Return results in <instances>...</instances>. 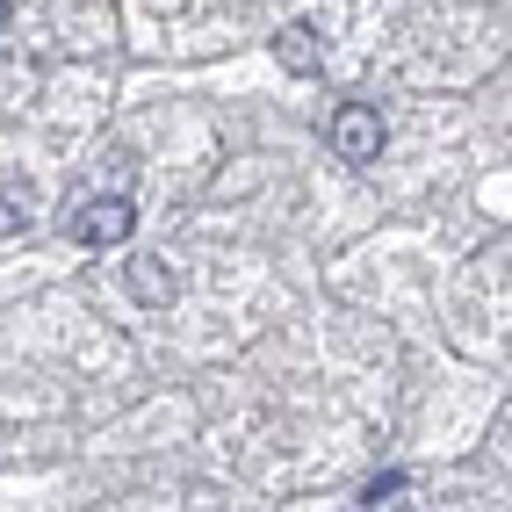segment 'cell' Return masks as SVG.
Returning a JSON list of instances; mask_svg holds the SVG:
<instances>
[{"mask_svg":"<svg viewBox=\"0 0 512 512\" xmlns=\"http://www.w3.org/2000/svg\"><path fill=\"white\" fill-rule=\"evenodd\" d=\"M332 152L347 166H375L383 159V116H375L368 101H339L332 109Z\"/></svg>","mask_w":512,"mask_h":512,"instance_id":"cell-1","label":"cell"},{"mask_svg":"<svg viewBox=\"0 0 512 512\" xmlns=\"http://www.w3.org/2000/svg\"><path fill=\"white\" fill-rule=\"evenodd\" d=\"M404 498V469H383V476H368V484H361V505L368 512H383V505H397Z\"/></svg>","mask_w":512,"mask_h":512,"instance_id":"cell-6","label":"cell"},{"mask_svg":"<svg viewBox=\"0 0 512 512\" xmlns=\"http://www.w3.org/2000/svg\"><path fill=\"white\" fill-rule=\"evenodd\" d=\"M29 217H37V188H29L22 174H0V238L29 231Z\"/></svg>","mask_w":512,"mask_h":512,"instance_id":"cell-5","label":"cell"},{"mask_svg":"<svg viewBox=\"0 0 512 512\" xmlns=\"http://www.w3.org/2000/svg\"><path fill=\"white\" fill-rule=\"evenodd\" d=\"M123 275H130V296H138V303H152V311H166V303L181 296L174 267H166V260H152V253H145V260H130Z\"/></svg>","mask_w":512,"mask_h":512,"instance_id":"cell-4","label":"cell"},{"mask_svg":"<svg viewBox=\"0 0 512 512\" xmlns=\"http://www.w3.org/2000/svg\"><path fill=\"white\" fill-rule=\"evenodd\" d=\"M8 15H15V0H0V29H8Z\"/></svg>","mask_w":512,"mask_h":512,"instance_id":"cell-7","label":"cell"},{"mask_svg":"<svg viewBox=\"0 0 512 512\" xmlns=\"http://www.w3.org/2000/svg\"><path fill=\"white\" fill-rule=\"evenodd\" d=\"M138 231V202H123V195H94L73 210V238L80 246H123V238Z\"/></svg>","mask_w":512,"mask_h":512,"instance_id":"cell-2","label":"cell"},{"mask_svg":"<svg viewBox=\"0 0 512 512\" xmlns=\"http://www.w3.org/2000/svg\"><path fill=\"white\" fill-rule=\"evenodd\" d=\"M275 58L289 65V73H318V58H325L318 22H282V29H275Z\"/></svg>","mask_w":512,"mask_h":512,"instance_id":"cell-3","label":"cell"}]
</instances>
